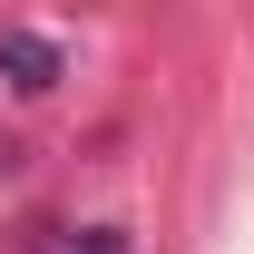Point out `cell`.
Masks as SVG:
<instances>
[{"label":"cell","instance_id":"1","mask_svg":"<svg viewBox=\"0 0 254 254\" xmlns=\"http://www.w3.org/2000/svg\"><path fill=\"white\" fill-rule=\"evenodd\" d=\"M0 59H10V68H30L20 88H49V78H59V49H39V39H20V30L0 39Z\"/></svg>","mask_w":254,"mask_h":254},{"label":"cell","instance_id":"2","mask_svg":"<svg viewBox=\"0 0 254 254\" xmlns=\"http://www.w3.org/2000/svg\"><path fill=\"white\" fill-rule=\"evenodd\" d=\"M49 254H118V235H59Z\"/></svg>","mask_w":254,"mask_h":254}]
</instances>
